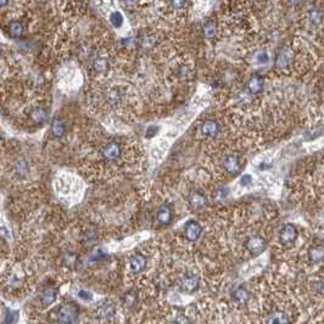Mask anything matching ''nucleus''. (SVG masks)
<instances>
[{"label": "nucleus", "mask_w": 324, "mask_h": 324, "mask_svg": "<svg viewBox=\"0 0 324 324\" xmlns=\"http://www.w3.org/2000/svg\"><path fill=\"white\" fill-rule=\"evenodd\" d=\"M78 311L75 305H63L57 311V322L62 324H71L77 322Z\"/></svg>", "instance_id": "f257e3e1"}, {"label": "nucleus", "mask_w": 324, "mask_h": 324, "mask_svg": "<svg viewBox=\"0 0 324 324\" xmlns=\"http://www.w3.org/2000/svg\"><path fill=\"white\" fill-rule=\"evenodd\" d=\"M297 239V229L294 224L287 223L282 227L279 231V240L283 246L294 245Z\"/></svg>", "instance_id": "f03ea898"}, {"label": "nucleus", "mask_w": 324, "mask_h": 324, "mask_svg": "<svg viewBox=\"0 0 324 324\" xmlns=\"http://www.w3.org/2000/svg\"><path fill=\"white\" fill-rule=\"evenodd\" d=\"M199 286V277L192 273H187L179 279V289L183 292L191 294Z\"/></svg>", "instance_id": "7ed1b4c3"}, {"label": "nucleus", "mask_w": 324, "mask_h": 324, "mask_svg": "<svg viewBox=\"0 0 324 324\" xmlns=\"http://www.w3.org/2000/svg\"><path fill=\"white\" fill-rule=\"evenodd\" d=\"M245 246L251 255L257 256L266 248V240L262 236L251 235L248 236V240H246Z\"/></svg>", "instance_id": "20e7f679"}, {"label": "nucleus", "mask_w": 324, "mask_h": 324, "mask_svg": "<svg viewBox=\"0 0 324 324\" xmlns=\"http://www.w3.org/2000/svg\"><path fill=\"white\" fill-rule=\"evenodd\" d=\"M202 227L197 221H188L184 227V235L189 241H196L201 236Z\"/></svg>", "instance_id": "39448f33"}, {"label": "nucleus", "mask_w": 324, "mask_h": 324, "mask_svg": "<svg viewBox=\"0 0 324 324\" xmlns=\"http://www.w3.org/2000/svg\"><path fill=\"white\" fill-rule=\"evenodd\" d=\"M188 202H189V206L191 207L192 210H195V211H200V210H204L205 207L207 206L209 200H207V196L204 194V192L194 191L189 195Z\"/></svg>", "instance_id": "423d86ee"}, {"label": "nucleus", "mask_w": 324, "mask_h": 324, "mask_svg": "<svg viewBox=\"0 0 324 324\" xmlns=\"http://www.w3.org/2000/svg\"><path fill=\"white\" fill-rule=\"evenodd\" d=\"M292 61V51L290 49L284 48L278 53L277 57H275V67L278 70H286L290 66Z\"/></svg>", "instance_id": "0eeeda50"}, {"label": "nucleus", "mask_w": 324, "mask_h": 324, "mask_svg": "<svg viewBox=\"0 0 324 324\" xmlns=\"http://www.w3.org/2000/svg\"><path fill=\"white\" fill-rule=\"evenodd\" d=\"M223 168L227 171V173L230 174H236L240 172L241 170V163L240 160L236 155H228L223 160Z\"/></svg>", "instance_id": "6e6552de"}, {"label": "nucleus", "mask_w": 324, "mask_h": 324, "mask_svg": "<svg viewBox=\"0 0 324 324\" xmlns=\"http://www.w3.org/2000/svg\"><path fill=\"white\" fill-rule=\"evenodd\" d=\"M172 209H171L170 205L167 204L162 205V206L158 209L157 214H156V219H157L158 224H161V226H168V224L172 222Z\"/></svg>", "instance_id": "1a4fd4ad"}, {"label": "nucleus", "mask_w": 324, "mask_h": 324, "mask_svg": "<svg viewBox=\"0 0 324 324\" xmlns=\"http://www.w3.org/2000/svg\"><path fill=\"white\" fill-rule=\"evenodd\" d=\"M201 133L204 134L207 138H214L218 135L219 133V124L218 122L213 121V119H207L204 123L201 124Z\"/></svg>", "instance_id": "9d476101"}, {"label": "nucleus", "mask_w": 324, "mask_h": 324, "mask_svg": "<svg viewBox=\"0 0 324 324\" xmlns=\"http://www.w3.org/2000/svg\"><path fill=\"white\" fill-rule=\"evenodd\" d=\"M101 153L104 158H106L107 161H114L121 156V148H119L118 144L110 143L102 149Z\"/></svg>", "instance_id": "9b49d317"}, {"label": "nucleus", "mask_w": 324, "mask_h": 324, "mask_svg": "<svg viewBox=\"0 0 324 324\" xmlns=\"http://www.w3.org/2000/svg\"><path fill=\"white\" fill-rule=\"evenodd\" d=\"M308 258L313 263H321L324 261V244H316L308 248Z\"/></svg>", "instance_id": "f8f14e48"}, {"label": "nucleus", "mask_w": 324, "mask_h": 324, "mask_svg": "<svg viewBox=\"0 0 324 324\" xmlns=\"http://www.w3.org/2000/svg\"><path fill=\"white\" fill-rule=\"evenodd\" d=\"M263 87H265V80H263V78L261 77L260 75H253L252 77L248 79V88L251 94H258V93L262 92Z\"/></svg>", "instance_id": "ddd939ff"}, {"label": "nucleus", "mask_w": 324, "mask_h": 324, "mask_svg": "<svg viewBox=\"0 0 324 324\" xmlns=\"http://www.w3.org/2000/svg\"><path fill=\"white\" fill-rule=\"evenodd\" d=\"M129 265H131V269L133 270V273H140L145 269L146 258L140 253H135V255L132 256Z\"/></svg>", "instance_id": "4468645a"}, {"label": "nucleus", "mask_w": 324, "mask_h": 324, "mask_svg": "<svg viewBox=\"0 0 324 324\" xmlns=\"http://www.w3.org/2000/svg\"><path fill=\"white\" fill-rule=\"evenodd\" d=\"M267 323H273V324H284V323H290L289 316H287L285 312L283 311H275L272 314L268 316V318L266 319Z\"/></svg>", "instance_id": "2eb2a0df"}, {"label": "nucleus", "mask_w": 324, "mask_h": 324, "mask_svg": "<svg viewBox=\"0 0 324 324\" xmlns=\"http://www.w3.org/2000/svg\"><path fill=\"white\" fill-rule=\"evenodd\" d=\"M23 24L19 21H12L9 23V34L12 38H21L23 36Z\"/></svg>", "instance_id": "dca6fc26"}, {"label": "nucleus", "mask_w": 324, "mask_h": 324, "mask_svg": "<svg viewBox=\"0 0 324 324\" xmlns=\"http://www.w3.org/2000/svg\"><path fill=\"white\" fill-rule=\"evenodd\" d=\"M116 312V308L110 302H105L102 306H100L97 308V316L101 317V318H107V317H112Z\"/></svg>", "instance_id": "f3484780"}, {"label": "nucleus", "mask_w": 324, "mask_h": 324, "mask_svg": "<svg viewBox=\"0 0 324 324\" xmlns=\"http://www.w3.org/2000/svg\"><path fill=\"white\" fill-rule=\"evenodd\" d=\"M56 296H57V292L56 290L54 289H48L44 291V294L41 295L40 297V302L43 306H50L51 304H54V301L56 300Z\"/></svg>", "instance_id": "a211bd4d"}, {"label": "nucleus", "mask_w": 324, "mask_h": 324, "mask_svg": "<svg viewBox=\"0 0 324 324\" xmlns=\"http://www.w3.org/2000/svg\"><path fill=\"white\" fill-rule=\"evenodd\" d=\"M233 299L235 300L238 304L240 305L245 304V302L248 300V291L245 289V287H238L236 290H234Z\"/></svg>", "instance_id": "6ab92c4d"}, {"label": "nucleus", "mask_w": 324, "mask_h": 324, "mask_svg": "<svg viewBox=\"0 0 324 324\" xmlns=\"http://www.w3.org/2000/svg\"><path fill=\"white\" fill-rule=\"evenodd\" d=\"M323 17H324L323 11L319 9H312L311 11L308 12L309 22H311L312 24H314V26L322 23V21H323Z\"/></svg>", "instance_id": "aec40b11"}, {"label": "nucleus", "mask_w": 324, "mask_h": 324, "mask_svg": "<svg viewBox=\"0 0 324 324\" xmlns=\"http://www.w3.org/2000/svg\"><path fill=\"white\" fill-rule=\"evenodd\" d=\"M204 34L206 38H213V37L217 34L216 22H213V21L207 22V23L204 26Z\"/></svg>", "instance_id": "412c9836"}, {"label": "nucleus", "mask_w": 324, "mask_h": 324, "mask_svg": "<svg viewBox=\"0 0 324 324\" xmlns=\"http://www.w3.org/2000/svg\"><path fill=\"white\" fill-rule=\"evenodd\" d=\"M51 131L55 134V136L60 138V136H62L63 133H65V126H63V123L60 119H55V121L53 122V126H51Z\"/></svg>", "instance_id": "4be33fe9"}, {"label": "nucleus", "mask_w": 324, "mask_h": 324, "mask_svg": "<svg viewBox=\"0 0 324 324\" xmlns=\"http://www.w3.org/2000/svg\"><path fill=\"white\" fill-rule=\"evenodd\" d=\"M31 117H32V119H33V121L40 122V123H41V122L45 121L46 117H48V114H46L45 110L37 109V110H34L33 112H32Z\"/></svg>", "instance_id": "5701e85b"}, {"label": "nucleus", "mask_w": 324, "mask_h": 324, "mask_svg": "<svg viewBox=\"0 0 324 324\" xmlns=\"http://www.w3.org/2000/svg\"><path fill=\"white\" fill-rule=\"evenodd\" d=\"M107 67H109V63H107V61L105 60V58L100 57V58H97V60H95L94 68L96 72H100V73L106 72Z\"/></svg>", "instance_id": "b1692460"}, {"label": "nucleus", "mask_w": 324, "mask_h": 324, "mask_svg": "<svg viewBox=\"0 0 324 324\" xmlns=\"http://www.w3.org/2000/svg\"><path fill=\"white\" fill-rule=\"evenodd\" d=\"M110 19H111V23L114 24V27H121L122 23H123V17L119 12H112L111 16H110Z\"/></svg>", "instance_id": "393cba45"}, {"label": "nucleus", "mask_w": 324, "mask_h": 324, "mask_svg": "<svg viewBox=\"0 0 324 324\" xmlns=\"http://www.w3.org/2000/svg\"><path fill=\"white\" fill-rule=\"evenodd\" d=\"M256 62L257 63H267L269 60V56L266 51H260V53L256 54Z\"/></svg>", "instance_id": "a878e982"}, {"label": "nucleus", "mask_w": 324, "mask_h": 324, "mask_svg": "<svg viewBox=\"0 0 324 324\" xmlns=\"http://www.w3.org/2000/svg\"><path fill=\"white\" fill-rule=\"evenodd\" d=\"M252 183V175L251 174H244L240 178V185L241 187H248Z\"/></svg>", "instance_id": "bb28decb"}, {"label": "nucleus", "mask_w": 324, "mask_h": 324, "mask_svg": "<svg viewBox=\"0 0 324 324\" xmlns=\"http://www.w3.org/2000/svg\"><path fill=\"white\" fill-rule=\"evenodd\" d=\"M185 1H187V0H170V4H171V6L173 7V9L180 10V9H183V7H184Z\"/></svg>", "instance_id": "cd10ccee"}, {"label": "nucleus", "mask_w": 324, "mask_h": 324, "mask_svg": "<svg viewBox=\"0 0 324 324\" xmlns=\"http://www.w3.org/2000/svg\"><path fill=\"white\" fill-rule=\"evenodd\" d=\"M78 296H79L80 299H83V300H88V301L93 299V294H92V292L85 291V290H80V291L78 292Z\"/></svg>", "instance_id": "c85d7f7f"}, {"label": "nucleus", "mask_w": 324, "mask_h": 324, "mask_svg": "<svg viewBox=\"0 0 324 324\" xmlns=\"http://www.w3.org/2000/svg\"><path fill=\"white\" fill-rule=\"evenodd\" d=\"M157 127L156 126H151V127H149L148 128V131H146V134H145V136L146 138H152L153 135H155L156 133H157Z\"/></svg>", "instance_id": "c756f323"}, {"label": "nucleus", "mask_w": 324, "mask_h": 324, "mask_svg": "<svg viewBox=\"0 0 324 324\" xmlns=\"http://www.w3.org/2000/svg\"><path fill=\"white\" fill-rule=\"evenodd\" d=\"M219 194H221L222 197H226L227 195H228V189H226V188H223V189L219 190Z\"/></svg>", "instance_id": "7c9ffc66"}, {"label": "nucleus", "mask_w": 324, "mask_h": 324, "mask_svg": "<svg viewBox=\"0 0 324 324\" xmlns=\"http://www.w3.org/2000/svg\"><path fill=\"white\" fill-rule=\"evenodd\" d=\"M136 1H138V0H124V2H126L127 5H135Z\"/></svg>", "instance_id": "2f4dec72"}, {"label": "nucleus", "mask_w": 324, "mask_h": 324, "mask_svg": "<svg viewBox=\"0 0 324 324\" xmlns=\"http://www.w3.org/2000/svg\"><path fill=\"white\" fill-rule=\"evenodd\" d=\"M7 2H9V0H0V9L4 6H6Z\"/></svg>", "instance_id": "473e14b6"}, {"label": "nucleus", "mask_w": 324, "mask_h": 324, "mask_svg": "<svg viewBox=\"0 0 324 324\" xmlns=\"http://www.w3.org/2000/svg\"><path fill=\"white\" fill-rule=\"evenodd\" d=\"M290 2H291V4H294V5H297V4H300V2L302 1V0H289Z\"/></svg>", "instance_id": "72a5a7b5"}]
</instances>
